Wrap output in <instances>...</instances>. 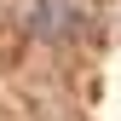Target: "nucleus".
<instances>
[{
	"label": "nucleus",
	"instance_id": "1",
	"mask_svg": "<svg viewBox=\"0 0 121 121\" xmlns=\"http://www.w3.org/2000/svg\"><path fill=\"white\" fill-rule=\"evenodd\" d=\"M69 23H75V12L64 6V0H35V6H29V29H35V35H69Z\"/></svg>",
	"mask_w": 121,
	"mask_h": 121
}]
</instances>
